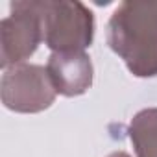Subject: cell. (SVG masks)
Here are the masks:
<instances>
[{
    "instance_id": "cell-6",
    "label": "cell",
    "mask_w": 157,
    "mask_h": 157,
    "mask_svg": "<svg viewBox=\"0 0 157 157\" xmlns=\"http://www.w3.org/2000/svg\"><path fill=\"white\" fill-rule=\"evenodd\" d=\"M129 139L137 157H157V107L142 109L131 118Z\"/></svg>"
},
{
    "instance_id": "cell-4",
    "label": "cell",
    "mask_w": 157,
    "mask_h": 157,
    "mask_svg": "<svg viewBox=\"0 0 157 157\" xmlns=\"http://www.w3.org/2000/svg\"><path fill=\"white\" fill-rule=\"evenodd\" d=\"M11 13L0 21V67L22 65L35 54L43 39V21L37 0L11 2Z\"/></svg>"
},
{
    "instance_id": "cell-2",
    "label": "cell",
    "mask_w": 157,
    "mask_h": 157,
    "mask_svg": "<svg viewBox=\"0 0 157 157\" xmlns=\"http://www.w3.org/2000/svg\"><path fill=\"white\" fill-rule=\"evenodd\" d=\"M43 39L52 52H83L94 37L93 11L78 0H37Z\"/></svg>"
},
{
    "instance_id": "cell-7",
    "label": "cell",
    "mask_w": 157,
    "mask_h": 157,
    "mask_svg": "<svg viewBox=\"0 0 157 157\" xmlns=\"http://www.w3.org/2000/svg\"><path fill=\"white\" fill-rule=\"evenodd\" d=\"M107 157H131V155L126 153V151H115V153H111V155H107Z\"/></svg>"
},
{
    "instance_id": "cell-3",
    "label": "cell",
    "mask_w": 157,
    "mask_h": 157,
    "mask_svg": "<svg viewBox=\"0 0 157 157\" xmlns=\"http://www.w3.org/2000/svg\"><path fill=\"white\" fill-rule=\"evenodd\" d=\"M56 94L50 76L41 65L10 67L0 80L2 104L15 113H41L54 104Z\"/></svg>"
},
{
    "instance_id": "cell-5",
    "label": "cell",
    "mask_w": 157,
    "mask_h": 157,
    "mask_svg": "<svg viewBox=\"0 0 157 157\" xmlns=\"http://www.w3.org/2000/svg\"><path fill=\"white\" fill-rule=\"evenodd\" d=\"M46 72L57 94L80 96L93 85V61L85 52H52Z\"/></svg>"
},
{
    "instance_id": "cell-1",
    "label": "cell",
    "mask_w": 157,
    "mask_h": 157,
    "mask_svg": "<svg viewBox=\"0 0 157 157\" xmlns=\"http://www.w3.org/2000/svg\"><path fill=\"white\" fill-rule=\"evenodd\" d=\"M107 43L133 76H157V0L122 2L107 22Z\"/></svg>"
}]
</instances>
